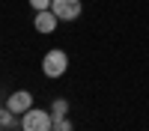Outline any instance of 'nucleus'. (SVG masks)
<instances>
[{
    "mask_svg": "<svg viewBox=\"0 0 149 131\" xmlns=\"http://www.w3.org/2000/svg\"><path fill=\"white\" fill-rule=\"evenodd\" d=\"M21 128L24 131H54V116H51V110L30 107V110L21 116Z\"/></svg>",
    "mask_w": 149,
    "mask_h": 131,
    "instance_id": "obj_1",
    "label": "nucleus"
},
{
    "mask_svg": "<svg viewBox=\"0 0 149 131\" xmlns=\"http://www.w3.org/2000/svg\"><path fill=\"white\" fill-rule=\"evenodd\" d=\"M66 69H69V54L60 51V48H51V51L45 54V60H42V71H45V78H63Z\"/></svg>",
    "mask_w": 149,
    "mask_h": 131,
    "instance_id": "obj_2",
    "label": "nucleus"
},
{
    "mask_svg": "<svg viewBox=\"0 0 149 131\" xmlns=\"http://www.w3.org/2000/svg\"><path fill=\"white\" fill-rule=\"evenodd\" d=\"M51 9H54V15L60 21H74L81 15L84 3H81V0H51Z\"/></svg>",
    "mask_w": 149,
    "mask_h": 131,
    "instance_id": "obj_3",
    "label": "nucleus"
},
{
    "mask_svg": "<svg viewBox=\"0 0 149 131\" xmlns=\"http://www.w3.org/2000/svg\"><path fill=\"white\" fill-rule=\"evenodd\" d=\"M6 107H9V110L15 113V116H18V113L24 116V113H27L30 107H33V95H30L27 89H18V92H12V95H9V101H6Z\"/></svg>",
    "mask_w": 149,
    "mask_h": 131,
    "instance_id": "obj_4",
    "label": "nucleus"
},
{
    "mask_svg": "<svg viewBox=\"0 0 149 131\" xmlns=\"http://www.w3.org/2000/svg\"><path fill=\"white\" fill-rule=\"evenodd\" d=\"M57 15H54V9H42V12H36V18H33V27L39 30V33H54L57 30Z\"/></svg>",
    "mask_w": 149,
    "mask_h": 131,
    "instance_id": "obj_5",
    "label": "nucleus"
},
{
    "mask_svg": "<svg viewBox=\"0 0 149 131\" xmlns=\"http://www.w3.org/2000/svg\"><path fill=\"white\" fill-rule=\"evenodd\" d=\"M51 116H54V122L57 119H66L69 116V101L66 98H54L51 101Z\"/></svg>",
    "mask_w": 149,
    "mask_h": 131,
    "instance_id": "obj_6",
    "label": "nucleus"
},
{
    "mask_svg": "<svg viewBox=\"0 0 149 131\" xmlns=\"http://www.w3.org/2000/svg\"><path fill=\"white\" fill-rule=\"evenodd\" d=\"M0 125H3V128H15V125H18V122H15V113H12L9 107L0 113Z\"/></svg>",
    "mask_w": 149,
    "mask_h": 131,
    "instance_id": "obj_7",
    "label": "nucleus"
},
{
    "mask_svg": "<svg viewBox=\"0 0 149 131\" xmlns=\"http://www.w3.org/2000/svg\"><path fill=\"white\" fill-rule=\"evenodd\" d=\"M54 131H74V125L69 122V119H57V122H54Z\"/></svg>",
    "mask_w": 149,
    "mask_h": 131,
    "instance_id": "obj_8",
    "label": "nucleus"
},
{
    "mask_svg": "<svg viewBox=\"0 0 149 131\" xmlns=\"http://www.w3.org/2000/svg\"><path fill=\"white\" fill-rule=\"evenodd\" d=\"M30 6L36 12H42V9H51V0H30Z\"/></svg>",
    "mask_w": 149,
    "mask_h": 131,
    "instance_id": "obj_9",
    "label": "nucleus"
},
{
    "mask_svg": "<svg viewBox=\"0 0 149 131\" xmlns=\"http://www.w3.org/2000/svg\"><path fill=\"white\" fill-rule=\"evenodd\" d=\"M3 110H6V107H3V104H0V113H3Z\"/></svg>",
    "mask_w": 149,
    "mask_h": 131,
    "instance_id": "obj_10",
    "label": "nucleus"
},
{
    "mask_svg": "<svg viewBox=\"0 0 149 131\" xmlns=\"http://www.w3.org/2000/svg\"><path fill=\"white\" fill-rule=\"evenodd\" d=\"M0 131H3V125H0Z\"/></svg>",
    "mask_w": 149,
    "mask_h": 131,
    "instance_id": "obj_11",
    "label": "nucleus"
}]
</instances>
